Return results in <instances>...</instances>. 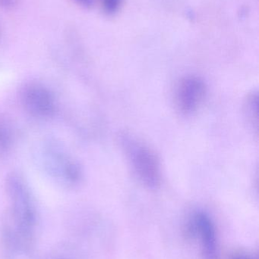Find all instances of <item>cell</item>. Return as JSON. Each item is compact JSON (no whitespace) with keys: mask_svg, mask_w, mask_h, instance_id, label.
I'll use <instances>...</instances> for the list:
<instances>
[{"mask_svg":"<svg viewBox=\"0 0 259 259\" xmlns=\"http://www.w3.org/2000/svg\"><path fill=\"white\" fill-rule=\"evenodd\" d=\"M77 1L85 7H91L94 3V0H77Z\"/></svg>","mask_w":259,"mask_h":259,"instance_id":"30bf717a","label":"cell"},{"mask_svg":"<svg viewBox=\"0 0 259 259\" xmlns=\"http://www.w3.org/2000/svg\"><path fill=\"white\" fill-rule=\"evenodd\" d=\"M21 102L28 113L36 118H48L55 112V101L48 89L39 83H29L23 88Z\"/></svg>","mask_w":259,"mask_h":259,"instance_id":"3957f363","label":"cell"},{"mask_svg":"<svg viewBox=\"0 0 259 259\" xmlns=\"http://www.w3.org/2000/svg\"><path fill=\"white\" fill-rule=\"evenodd\" d=\"M50 167L53 173L59 179L68 185H73L79 182L81 178V171L79 166L71 161L65 154L60 151H50Z\"/></svg>","mask_w":259,"mask_h":259,"instance_id":"5b68a950","label":"cell"},{"mask_svg":"<svg viewBox=\"0 0 259 259\" xmlns=\"http://www.w3.org/2000/svg\"><path fill=\"white\" fill-rule=\"evenodd\" d=\"M207 88L205 81L197 76H188L181 80L176 93L178 109L185 115L196 112L204 101Z\"/></svg>","mask_w":259,"mask_h":259,"instance_id":"7a4b0ae2","label":"cell"},{"mask_svg":"<svg viewBox=\"0 0 259 259\" xmlns=\"http://www.w3.org/2000/svg\"><path fill=\"white\" fill-rule=\"evenodd\" d=\"M231 259H254L252 257L249 255H246V254H237L234 255Z\"/></svg>","mask_w":259,"mask_h":259,"instance_id":"8fae6325","label":"cell"},{"mask_svg":"<svg viewBox=\"0 0 259 259\" xmlns=\"http://www.w3.org/2000/svg\"><path fill=\"white\" fill-rule=\"evenodd\" d=\"M191 227L196 234H200L205 258H218L215 228L209 215L204 211H198L193 215Z\"/></svg>","mask_w":259,"mask_h":259,"instance_id":"277c9868","label":"cell"},{"mask_svg":"<svg viewBox=\"0 0 259 259\" xmlns=\"http://www.w3.org/2000/svg\"><path fill=\"white\" fill-rule=\"evenodd\" d=\"M258 97L257 95H252L248 98L246 102V108L247 117L249 121H251L252 124H255L258 126V112H257V108H258Z\"/></svg>","mask_w":259,"mask_h":259,"instance_id":"8992f818","label":"cell"},{"mask_svg":"<svg viewBox=\"0 0 259 259\" xmlns=\"http://www.w3.org/2000/svg\"><path fill=\"white\" fill-rule=\"evenodd\" d=\"M50 259H76L71 253V249H62L53 254Z\"/></svg>","mask_w":259,"mask_h":259,"instance_id":"9c48e42d","label":"cell"},{"mask_svg":"<svg viewBox=\"0 0 259 259\" xmlns=\"http://www.w3.org/2000/svg\"><path fill=\"white\" fill-rule=\"evenodd\" d=\"M100 2L105 12L112 15L118 12L123 0H100Z\"/></svg>","mask_w":259,"mask_h":259,"instance_id":"ba28073f","label":"cell"},{"mask_svg":"<svg viewBox=\"0 0 259 259\" xmlns=\"http://www.w3.org/2000/svg\"><path fill=\"white\" fill-rule=\"evenodd\" d=\"M122 143L134 173L141 184L155 189L161 182V165L155 152L132 137L123 136Z\"/></svg>","mask_w":259,"mask_h":259,"instance_id":"6da1fadb","label":"cell"},{"mask_svg":"<svg viewBox=\"0 0 259 259\" xmlns=\"http://www.w3.org/2000/svg\"><path fill=\"white\" fill-rule=\"evenodd\" d=\"M3 120L0 119V150L9 147L11 143L10 129Z\"/></svg>","mask_w":259,"mask_h":259,"instance_id":"52a82bcc","label":"cell"}]
</instances>
